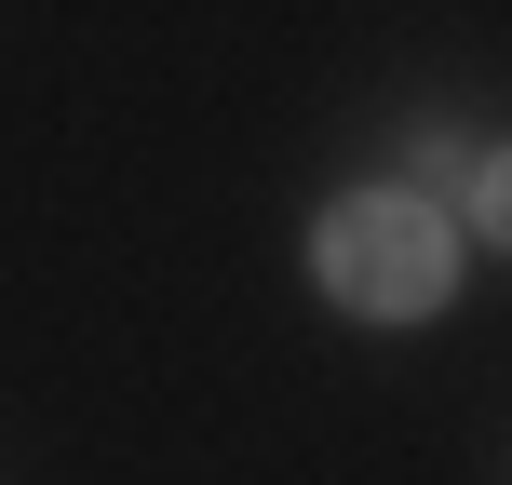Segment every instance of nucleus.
Here are the masks:
<instances>
[{
    "label": "nucleus",
    "mask_w": 512,
    "mask_h": 485,
    "mask_svg": "<svg viewBox=\"0 0 512 485\" xmlns=\"http://www.w3.org/2000/svg\"><path fill=\"white\" fill-rule=\"evenodd\" d=\"M310 283H324L351 324H432L459 297V230H445L418 189H337L324 230H310Z\"/></svg>",
    "instance_id": "f257e3e1"
}]
</instances>
